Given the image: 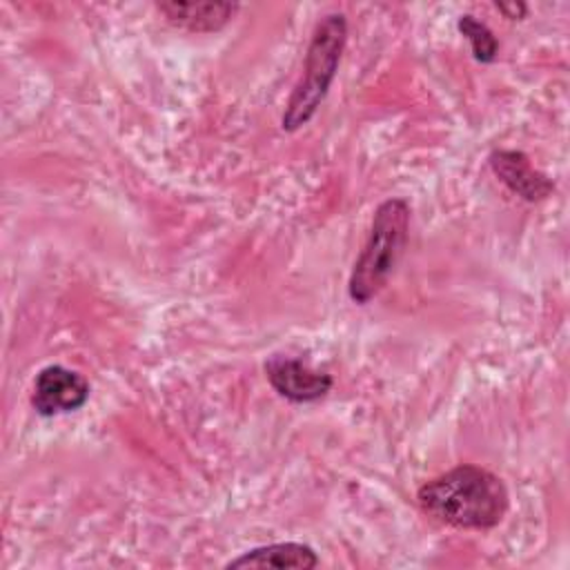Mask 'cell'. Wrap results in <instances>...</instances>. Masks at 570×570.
<instances>
[{
	"label": "cell",
	"mask_w": 570,
	"mask_h": 570,
	"mask_svg": "<svg viewBox=\"0 0 570 570\" xmlns=\"http://www.w3.org/2000/svg\"><path fill=\"white\" fill-rule=\"evenodd\" d=\"M456 27L468 38L474 60H479V62H494L497 60L499 42H497L494 33L490 31V27L485 22L476 20L472 13H463L459 18Z\"/></svg>",
	"instance_id": "9"
},
{
	"label": "cell",
	"mask_w": 570,
	"mask_h": 570,
	"mask_svg": "<svg viewBox=\"0 0 570 570\" xmlns=\"http://www.w3.org/2000/svg\"><path fill=\"white\" fill-rule=\"evenodd\" d=\"M156 9L165 16V20L183 31L191 33H209L223 29L240 9L236 2H185V0H167L156 2Z\"/></svg>",
	"instance_id": "7"
},
{
	"label": "cell",
	"mask_w": 570,
	"mask_h": 570,
	"mask_svg": "<svg viewBox=\"0 0 570 570\" xmlns=\"http://www.w3.org/2000/svg\"><path fill=\"white\" fill-rule=\"evenodd\" d=\"M416 501L428 517L443 525L490 530L503 521L510 494L494 472L461 463L423 483L416 492Z\"/></svg>",
	"instance_id": "1"
},
{
	"label": "cell",
	"mask_w": 570,
	"mask_h": 570,
	"mask_svg": "<svg viewBox=\"0 0 570 570\" xmlns=\"http://www.w3.org/2000/svg\"><path fill=\"white\" fill-rule=\"evenodd\" d=\"M316 566H318V554L314 552V548L296 541L258 546L225 563V568H276V570H285V568L309 570Z\"/></svg>",
	"instance_id": "8"
},
{
	"label": "cell",
	"mask_w": 570,
	"mask_h": 570,
	"mask_svg": "<svg viewBox=\"0 0 570 570\" xmlns=\"http://www.w3.org/2000/svg\"><path fill=\"white\" fill-rule=\"evenodd\" d=\"M410 229V205L405 198H385L372 216V225L358 258L350 272L347 294L356 305L370 303L394 272Z\"/></svg>",
	"instance_id": "3"
},
{
	"label": "cell",
	"mask_w": 570,
	"mask_h": 570,
	"mask_svg": "<svg viewBox=\"0 0 570 570\" xmlns=\"http://www.w3.org/2000/svg\"><path fill=\"white\" fill-rule=\"evenodd\" d=\"M265 374L269 385L292 403H312L323 399L332 390V376L327 372L314 370L301 358L274 354L265 363Z\"/></svg>",
	"instance_id": "5"
},
{
	"label": "cell",
	"mask_w": 570,
	"mask_h": 570,
	"mask_svg": "<svg viewBox=\"0 0 570 570\" xmlns=\"http://www.w3.org/2000/svg\"><path fill=\"white\" fill-rule=\"evenodd\" d=\"M494 176L517 196L528 203H539L548 198L554 189L552 180L534 169L530 158L519 149H494L488 158Z\"/></svg>",
	"instance_id": "6"
},
{
	"label": "cell",
	"mask_w": 570,
	"mask_h": 570,
	"mask_svg": "<svg viewBox=\"0 0 570 570\" xmlns=\"http://www.w3.org/2000/svg\"><path fill=\"white\" fill-rule=\"evenodd\" d=\"M89 401V381L65 365H45L33 379L31 405L40 416L80 410Z\"/></svg>",
	"instance_id": "4"
},
{
	"label": "cell",
	"mask_w": 570,
	"mask_h": 570,
	"mask_svg": "<svg viewBox=\"0 0 570 570\" xmlns=\"http://www.w3.org/2000/svg\"><path fill=\"white\" fill-rule=\"evenodd\" d=\"M345 42H347L345 13L332 11L316 22L305 51L303 73L294 85V91L281 118L283 131H296L314 118L338 71Z\"/></svg>",
	"instance_id": "2"
},
{
	"label": "cell",
	"mask_w": 570,
	"mask_h": 570,
	"mask_svg": "<svg viewBox=\"0 0 570 570\" xmlns=\"http://www.w3.org/2000/svg\"><path fill=\"white\" fill-rule=\"evenodd\" d=\"M497 7H499V11H503L505 18H510V20H519V18L528 11V7L521 4V2H497Z\"/></svg>",
	"instance_id": "10"
}]
</instances>
